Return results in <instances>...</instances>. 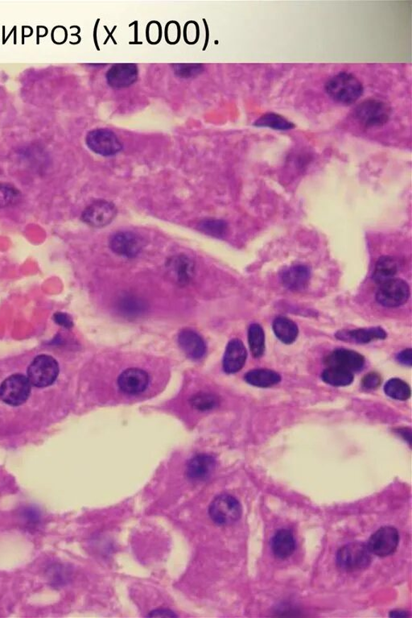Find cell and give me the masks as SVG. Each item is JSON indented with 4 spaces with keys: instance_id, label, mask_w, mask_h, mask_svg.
Instances as JSON below:
<instances>
[{
    "instance_id": "6da1fadb",
    "label": "cell",
    "mask_w": 412,
    "mask_h": 618,
    "mask_svg": "<svg viewBox=\"0 0 412 618\" xmlns=\"http://www.w3.org/2000/svg\"><path fill=\"white\" fill-rule=\"evenodd\" d=\"M326 91L334 101L351 105L362 96L364 88L354 74L343 72L333 76L326 82Z\"/></svg>"
},
{
    "instance_id": "7a4b0ae2",
    "label": "cell",
    "mask_w": 412,
    "mask_h": 618,
    "mask_svg": "<svg viewBox=\"0 0 412 618\" xmlns=\"http://www.w3.org/2000/svg\"><path fill=\"white\" fill-rule=\"evenodd\" d=\"M372 561V553L367 544L351 543L346 544L337 554L338 566L347 573L360 572L367 569Z\"/></svg>"
},
{
    "instance_id": "3957f363",
    "label": "cell",
    "mask_w": 412,
    "mask_h": 618,
    "mask_svg": "<svg viewBox=\"0 0 412 618\" xmlns=\"http://www.w3.org/2000/svg\"><path fill=\"white\" fill-rule=\"evenodd\" d=\"M243 508L236 498L229 494H222L214 499L209 507V515L217 525H233L242 517Z\"/></svg>"
},
{
    "instance_id": "277c9868",
    "label": "cell",
    "mask_w": 412,
    "mask_h": 618,
    "mask_svg": "<svg viewBox=\"0 0 412 618\" xmlns=\"http://www.w3.org/2000/svg\"><path fill=\"white\" fill-rule=\"evenodd\" d=\"M60 372L55 359L49 355H40L34 359L28 369V378L33 386L42 388L55 384Z\"/></svg>"
},
{
    "instance_id": "5b68a950",
    "label": "cell",
    "mask_w": 412,
    "mask_h": 618,
    "mask_svg": "<svg viewBox=\"0 0 412 618\" xmlns=\"http://www.w3.org/2000/svg\"><path fill=\"white\" fill-rule=\"evenodd\" d=\"M32 387L27 376L11 375L0 385V401L11 406L25 404L30 397Z\"/></svg>"
},
{
    "instance_id": "8992f818",
    "label": "cell",
    "mask_w": 412,
    "mask_h": 618,
    "mask_svg": "<svg viewBox=\"0 0 412 618\" xmlns=\"http://www.w3.org/2000/svg\"><path fill=\"white\" fill-rule=\"evenodd\" d=\"M391 116V108L378 99L365 100L355 111V119L365 127H381L386 125Z\"/></svg>"
},
{
    "instance_id": "52a82bcc",
    "label": "cell",
    "mask_w": 412,
    "mask_h": 618,
    "mask_svg": "<svg viewBox=\"0 0 412 618\" xmlns=\"http://www.w3.org/2000/svg\"><path fill=\"white\" fill-rule=\"evenodd\" d=\"M410 288L407 282L393 279L380 284L376 293V300L385 308H398L407 303Z\"/></svg>"
},
{
    "instance_id": "ba28073f",
    "label": "cell",
    "mask_w": 412,
    "mask_h": 618,
    "mask_svg": "<svg viewBox=\"0 0 412 618\" xmlns=\"http://www.w3.org/2000/svg\"><path fill=\"white\" fill-rule=\"evenodd\" d=\"M86 145L98 155L113 157L122 150V145L117 135L107 128H98L87 134Z\"/></svg>"
},
{
    "instance_id": "9c48e42d",
    "label": "cell",
    "mask_w": 412,
    "mask_h": 618,
    "mask_svg": "<svg viewBox=\"0 0 412 618\" xmlns=\"http://www.w3.org/2000/svg\"><path fill=\"white\" fill-rule=\"evenodd\" d=\"M399 543V534L396 527H382L372 535L368 547L372 554L387 557L396 551Z\"/></svg>"
},
{
    "instance_id": "30bf717a",
    "label": "cell",
    "mask_w": 412,
    "mask_h": 618,
    "mask_svg": "<svg viewBox=\"0 0 412 618\" xmlns=\"http://www.w3.org/2000/svg\"><path fill=\"white\" fill-rule=\"evenodd\" d=\"M115 206L105 200H97L84 211L81 220L93 227H103L110 225L116 216Z\"/></svg>"
},
{
    "instance_id": "8fae6325",
    "label": "cell",
    "mask_w": 412,
    "mask_h": 618,
    "mask_svg": "<svg viewBox=\"0 0 412 618\" xmlns=\"http://www.w3.org/2000/svg\"><path fill=\"white\" fill-rule=\"evenodd\" d=\"M110 248L116 254L133 258L143 249V241L137 235L130 232H118L110 240Z\"/></svg>"
},
{
    "instance_id": "7c38bea8",
    "label": "cell",
    "mask_w": 412,
    "mask_h": 618,
    "mask_svg": "<svg viewBox=\"0 0 412 618\" xmlns=\"http://www.w3.org/2000/svg\"><path fill=\"white\" fill-rule=\"evenodd\" d=\"M138 77L139 69L135 64H115L105 74L108 85L115 89L131 86Z\"/></svg>"
},
{
    "instance_id": "4fadbf2b",
    "label": "cell",
    "mask_w": 412,
    "mask_h": 618,
    "mask_svg": "<svg viewBox=\"0 0 412 618\" xmlns=\"http://www.w3.org/2000/svg\"><path fill=\"white\" fill-rule=\"evenodd\" d=\"M120 390L128 394H138L145 391L149 384V376L139 369H128L118 379Z\"/></svg>"
},
{
    "instance_id": "5bb4252c",
    "label": "cell",
    "mask_w": 412,
    "mask_h": 618,
    "mask_svg": "<svg viewBox=\"0 0 412 618\" xmlns=\"http://www.w3.org/2000/svg\"><path fill=\"white\" fill-rule=\"evenodd\" d=\"M216 467V461L213 456L200 454L194 456L188 461L186 467V476L194 482L207 481Z\"/></svg>"
},
{
    "instance_id": "9a60e30c",
    "label": "cell",
    "mask_w": 412,
    "mask_h": 618,
    "mask_svg": "<svg viewBox=\"0 0 412 618\" xmlns=\"http://www.w3.org/2000/svg\"><path fill=\"white\" fill-rule=\"evenodd\" d=\"M326 363L328 366L343 368L350 372L361 371L365 364V359L358 352L347 349L335 350L329 355Z\"/></svg>"
},
{
    "instance_id": "2e32d148",
    "label": "cell",
    "mask_w": 412,
    "mask_h": 618,
    "mask_svg": "<svg viewBox=\"0 0 412 618\" xmlns=\"http://www.w3.org/2000/svg\"><path fill=\"white\" fill-rule=\"evenodd\" d=\"M246 357V349L242 341L238 339L229 341L223 358V369L229 374L239 372L244 366Z\"/></svg>"
},
{
    "instance_id": "e0dca14e",
    "label": "cell",
    "mask_w": 412,
    "mask_h": 618,
    "mask_svg": "<svg viewBox=\"0 0 412 618\" xmlns=\"http://www.w3.org/2000/svg\"><path fill=\"white\" fill-rule=\"evenodd\" d=\"M178 343L186 356L193 360H200L205 354L206 346L204 339L193 330H182L179 334Z\"/></svg>"
},
{
    "instance_id": "ac0fdd59",
    "label": "cell",
    "mask_w": 412,
    "mask_h": 618,
    "mask_svg": "<svg viewBox=\"0 0 412 618\" xmlns=\"http://www.w3.org/2000/svg\"><path fill=\"white\" fill-rule=\"evenodd\" d=\"M272 549L276 558L285 560L296 550V540L288 529H280L272 540Z\"/></svg>"
},
{
    "instance_id": "d6986e66",
    "label": "cell",
    "mask_w": 412,
    "mask_h": 618,
    "mask_svg": "<svg viewBox=\"0 0 412 618\" xmlns=\"http://www.w3.org/2000/svg\"><path fill=\"white\" fill-rule=\"evenodd\" d=\"M282 285L292 291L304 289L310 280V270L307 266H292L282 273Z\"/></svg>"
},
{
    "instance_id": "ffe728a7",
    "label": "cell",
    "mask_w": 412,
    "mask_h": 618,
    "mask_svg": "<svg viewBox=\"0 0 412 618\" xmlns=\"http://www.w3.org/2000/svg\"><path fill=\"white\" fill-rule=\"evenodd\" d=\"M386 332L381 327L357 329L354 331L339 332L337 337L345 341H354L357 344H368L376 339H384Z\"/></svg>"
},
{
    "instance_id": "44dd1931",
    "label": "cell",
    "mask_w": 412,
    "mask_h": 618,
    "mask_svg": "<svg viewBox=\"0 0 412 618\" xmlns=\"http://www.w3.org/2000/svg\"><path fill=\"white\" fill-rule=\"evenodd\" d=\"M399 264L396 258L390 256L382 257L377 262L373 273V280L379 285L394 279L399 272Z\"/></svg>"
},
{
    "instance_id": "7402d4cb",
    "label": "cell",
    "mask_w": 412,
    "mask_h": 618,
    "mask_svg": "<svg viewBox=\"0 0 412 618\" xmlns=\"http://www.w3.org/2000/svg\"><path fill=\"white\" fill-rule=\"evenodd\" d=\"M273 331L276 337L285 344L295 342L299 334L296 323L286 317L276 318L273 322Z\"/></svg>"
},
{
    "instance_id": "603a6c76",
    "label": "cell",
    "mask_w": 412,
    "mask_h": 618,
    "mask_svg": "<svg viewBox=\"0 0 412 618\" xmlns=\"http://www.w3.org/2000/svg\"><path fill=\"white\" fill-rule=\"evenodd\" d=\"M247 383L260 388H269L278 384L281 381L279 373L269 369L251 370L245 376Z\"/></svg>"
},
{
    "instance_id": "cb8c5ba5",
    "label": "cell",
    "mask_w": 412,
    "mask_h": 618,
    "mask_svg": "<svg viewBox=\"0 0 412 618\" xmlns=\"http://www.w3.org/2000/svg\"><path fill=\"white\" fill-rule=\"evenodd\" d=\"M168 266L179 284H188L193 278L194 271L193 264L185 256L173 257L171 259Z\"/></svg>"
},
{
    "instance_id": "d4e9b609",
    "label": "cell",
    "mask_w": 412,
    "mask_h": 618,
    "mask_svg": "<svg viewBox=\"0 0 412 618\" xmlns=\"http://www.w3.org/2000/svg\"><path fill=\"white\" fill-rule=\"evenodd\" d=\"M321 378L326 383L339 387L350 386L355 378L350 371L335 366H328L322 373Z\"/></svg>"
},
{
    "instance_id": "484cf974",
    "label": "cell",
    "mask_w": 412,
    "mask_h": 618,
    "mask_svg": "<svg viewBox=\"0 0 412 618\" xmlns=\"http://www.w3.org/2000/svg\"><path fill=\"white\" fill-rule=\"evenodd\" d=\"M255 125L260 128H268L278 131L292 130V129L295 128L294 123L287 120L286 118L275 113L263 115L260 119L256 121Z\"/></svg>"
},
{
    "instance_id": "4316f807",
    "label": "cell",
    "mask_w": 412,
    "mask_h": 618,
    "mask_svg": "<svg viewBox=\"0 0 412 618\" xmlns=\"http://www.w3.org/2000/svg\"><path fill=\"white\" fill-rule=\"evenodd\" d=\"M248 341L253 356L260 358L265 351V334L263 327L253 323L248 330Z\"/></svg>"
},
{
    "instance_id": "83f0119b",
    "label": "cell",
    "mask_w": 412,
    "mask_h": 618,
    "mask_svg": "<svg viewBox=\"0 0 412 618\" xmlns=\"http://www.w3.org/2000/svg\"><path fill=\"white\" fill-rule=\"evenodd\" d=\"M384 391L387 396L399 401H406L411 397L410 386L401 379L393 378L387 382Z\"/></svg>"
},
{
    "instance_id": "f1b7e54d",
    "label": "cell",
    "mask_w": 412,
    "mask_h": 618,
    "mask_svg": "<svg viewBox=\"0 0 412 618\" xmlns=\"http://www.w3.org/2000/svg\"><path fill=\"white\" fill-rule=\"evenodd\" d=\"M21 193L13 186L0 184V209L11 207L20 202Z\"/></svg>"
},
{
    "instance_id": "f546056e",
    "label": "cell",
    "mask_w": 412,
    "mask_h": 618,
    "mask_svg": "<svg viewBox=\"0 0 412 618\" xmlns=\"http://www.w3.org/2000/svg\"><path fill=\"white\" fill-rule=\"evenodd\" d=\"M120 309L123 314L134 316L142 313L146 309V305L139 298L127 296L121 299Z\"/></svg>"
},
{
    "instance_id": "4dcf8cb0",
    "label": "cell",
    "mask_w": 412,
    "mask_h": 618,
    "mask_svg": "<svg viewBox=\"0 0 412 618\" xmlns=\"http://www.w3.org/2000/svg\"><path fill=\"white\" fill-rule=\"evenodd\" d=\"M199 229L212 237H222L227 231V225L222 220H205L200 223Z\"/></svg>"
},
{
    "instance_id": "1f68e13d",
    "label": "cell",
    "mask_w": 412,
    "mask_h": 618,
    "mask_svg": "<svg viewBox=\"0 0 412 618\" xmlns=\"http://www.w3.org/2000/svg\"><path fill=\"white\" fill-rule=\"evenodd\" d=\"M190 403L193 408L205 411L215 408L219 405V400L213 394L201 393L194 395L191 398Z\"/></svg>"
},
{
    "instance_id": "d6a6232c",
    "label": "cell",
    "mask_w": 412,
    "mask_h": 618,
    "mask_svg": "<svg viewBox=\"0 0 412 618\" xmlns=\"http://www.w3.org/2000/svg\"><path fill=\"white\" fill-rule=\"evenodd\" d=\"M173 68L175 74L181 79L197 77L205 69L202 64H174Z\"/></svg>"
},
{
    "instance_id": "836d02e7",
    "label": "cell",
    "mask_w": 412,
    "mask_h": 618,
    "mask_svg": "<svg viewBox=\"0 0 412 618\" xmlns=\"http://www.w3.org/2000/svg\"><path fill=\"white\" fill-rule=\"evenodd\" d=\"M381 383V376L376 373H370L362 379V387L367 391L375 390Z\"/></svg>"
},
{
    "instance_id": "e575fe53",
    "label": "cell",
    "mask_w": 412,
    "mask_h": 618,
    "mask_svg": "<svg viewBox=\"0 0 412 618\" xmlns=\"http://www.w3.org/2000/svg\"><path fill=\"white\" fill-rule=\"evenodd\" d=\"M397 361L403 366L411 367L412 364V352L411 349L404 350L397 355Z\"/></svg>"
},
{
    "instance_id": "d590c367",
    "label": "cell",
    "mask_w": 412,
    "mask_h": 618,
    "mask_svg": "<svg viewBox=\"0 0 412 618\" xmlns=\"http://www.w3.org/2000/svg\"><path fill=\"white\" fill-rule=\"evenodd\" d=\"M55 320L57 325L64 327L70 328L73 326V321L67 314L57 313L55 315Z\"/></svg>"
},
{
    "instance_id": "8d00e7d4",
    "label": "cell",
    "mask_w": 412,
    "mask_h": 618,
    "mask_svg": "<svg viewBox=\"0 0 412 618\" xmlns=\"http://www.w3.org/2000/svg\"><path fill=\"white\" fill-rule=\"evenodd\" d=\"M149 617H176L173 614L172 611L168 610H157L153 611L152 613L149 615Z\"/></svg>"
},
{
    "instance_id": "74e56055",
    "label": "cell",
    "mask_w": 412,
    "mask_h": 618,
    "mask_svg": "<svg viewBox=\"0 0 412 618\" xmlns=\"http://www.w3.org/2000/svg\"><path fill=\"white\" fill-rule=\"evenodd\" d=\"M390 617H396V618H399V617L404 618V617H408L409 615L408 614L407 612H405V611L394 610V611L391 612Z\"/></svg>"
}]
</instances>
